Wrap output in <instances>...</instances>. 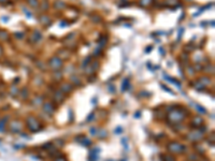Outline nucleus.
<instances>
[{
    "label": "nucleus",
    "mask_w": 215,
    "mask_h": 161,
    "mask_svg": "<svg viewBox=\"0 0 215 161\" xmlns=\"http://www.w3.org/2000/svg\"><path fill=\"white\" fill-rule=\"evenodd\" d=\"M20 129V124L18 122H12L10 124V130L11 131H13L14 133L16 131H18ZM13 132H12V133H13Z\"/></svg>",
    "instance_id": "f257e3e1"
},
{
    "label": "nucleus",
    "mask_w": 215,
    "mask_h": 161,
    "mask_svg": "<svg viewBox=\"0 0 215 161\" xmlns=\"http://www.w3.org/2000/svg\"><path fill=\"white\" fill-rule=\"evenodd\" d=\"M4 126H6V120H4V119H1V120H0V131L4 130Z\"/></svg>",
    "instance_id": "f03ea898"
},
{
    "label": "nucleus",
    "mask_w": 215,
    "mask_h": 161,
    "mask_svg": "<svg viewBox=\"0 0 215 161\" xmlns=\"http://www.w3.org/2000/svg\"><path fill=\"white\" fill-rule=\"evenodd\" d=\"M127 86H128V79H125V82L123 84V90H126L125 88H127Z\"/></svg>",
    "instance_id": "7ed1b4c3"
},
{
    "label": "nucleus",
    "mask_w": 215,
    "mask_h": 161,
    "mask_svg": "<svg viewBox=\"0 0 215 161\" xmlns=\"http://www.w3.org/2000/svg\"><path fill=\"white\" fill-rule=\"evenodd\" d=\"M1 53H2V49H1V47H0V55H1Z\"/></svg>",
    "instance_id": "20e7f679"
}]
</instances>
